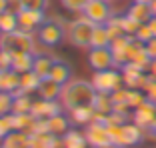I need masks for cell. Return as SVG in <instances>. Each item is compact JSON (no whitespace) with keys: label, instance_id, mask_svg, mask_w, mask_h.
<instances>
[{"label":"cell","instance_id":"cell-1","mask_svg":"<svg viewBox=\"0 0 156 148\" xmlns=\"http://www.w3.org/2000/svg\"><path fill=\"white\" fill-rule=\"evenodd\" d=\"M94 98H96V88L92 86V82L82 78L70 80L62 86V92H60V104L64 110H74V108L80 106H92L94 104Z\"/></svg>","mask_w":156,"mask_h":148},{"label":"cell","instance_id":"cell-2","mask_svg":"<svg viewBox=\"0 0 156 148\" xmlns=\"http://www.w3.org/2000/svg\"><path fill=\"white\" fill-rule=\"evenodd\" d=\"M0 50H6L10 54H34L36 52V34L20 30V28L10 34H0Z\"/></svg>","mask_w":156,"mask_h":148},{"label":"cell","instance_id":"cell-3","mask_svg":"<svg viewBox=\"0 0 156 148\" xmlns=\"http://www.w3.org/2000/svg\"><path fill=\"white\" fill-rule=\"evenodd\" d=\"M94 28L96 24L88 20L86 16H78L76 20H70L68 28H66V38H68L70 44L78 48H90V42H92V34H94Z\"/></svg>","mask_w":156,"mask_h":148},{"label":"cell","instance_id":"cell-4","mask_svg":"<svg viewBox=\"0 0 156 148\" xmlns=\"http://www.w3.org/2000/svg\"><path fill=\"white\" fill-rule=\"evenodd\" d=\"M108 132H110V138L114 146L120 148H128V146H136L144 140V128H140L134 122H126L122 126H108Z\"/></svg>","mask_w":156,"mask_h":148},{"label":"cell","instance_id":"cell-5","mask_svg":"<svg viewBox=\"0 0 156 148\" xmlns=\"http://www.w3.org/2000/svg\"><path fill=\"white\" fill-rule=\"evenodd\" d=\"M66 24L64 18L60 16H50L46 18V22L38 28V40L44 44V46H56L62 42V38H66Z\"/></svg>","mask_w":156,"mask_h":148},{"label":"cell","instance_id":"cell-6","mask_svg":"<svg viewBox=\"0 0 156 148\" xmlns=\"http://www.w3.org/2000/svg\"><path fill=\"white\" fill-rule=\"evenodd\" d=\"M92 86L96 88V92H106V94H112L114 90L124 86V80H122V72L118 70H98L94 72L92 76Z\"/></svg>","mask_w":156,"mask_h":148},{"label":"cell","instance_id":"cell-7","mask_svg":"<svg viewBox=\"0 0 156 148\" xmlns=\"http://www.w3.org/2000/svg\"><path fill=\"white\" fill-rule=\"evenodd\" d=\"M84 136H86L88 146L92 148H112V138L110 132H108V126L104 122H90L84 130Z\"/></svg>","mask_w":156,"mask_h":148},{"label":"cell","instance_id":"cell-8","mask_svg":"<svg viewBox=\"0 0 156 148\" xmlns=\"http://www.w3.org/2000/svg\"><path fill=\"white\" fill-rule=\"evenodd\" d=\"M122 72V80H124V86L126 88H136V90H144L148 86V82L152 80L150 74H146L142 68H138L136 64L128 62L120 68Z\"/></svg>","mask_w":156,"mask_h":148},{"label":"cell","instance_id":"cell-9","mask_svg":"<svg viewBox=\"0 0 156 148\" xmlns=\"http://www.w3.org/2000/svg\"><path fill=\"white\" fill-rule=\"evenodd\" d=\"M82 14L88 20H92L94 24H106L114 16V14H112V6H110L108 0H90V2L84 6Z\"/></svg>","mask_w":156,"mask_h":148},{"label":"cell","instance_id":"cell-10","mask_svg":"<svg viewBox=\"0 0 156 148\" xmlns=\"http://www.w3.org/2000/svg\"><path fill=\"white\" fill-rule=\"evenodd\" d=\"M88 64L92 66V70H110L116 68L114 64V54H112L110 46L106 48H90V54H88Z\"/></svg>","mask_w":156,"mask_h":148},{"label":"cell","instance_id":"cell-11","mask_svg":"<svg viewBox=\"0 0 156 148\" xmlns=\"http://www.w3.org/2000/svg\"><path fill=\"white\" fill-rule=\"evenodd\" d=\"M44 22H46L44 10L22 8V12L18 14V28H20V30H26V32H34V30H38Z\"/></svg>","mask_w":156,"mask_h":148},{"label":"cell","instance_id":"cell-12","mask_svg":"<svg viewBox=\"0 0 156 148\" xmlns=\"http://www.w3.org/2000/svg\"><path fill=\"white\" fill-rule=\"evenodd\" d=\"M132 122L138 124L140 128H150L152 124L156 122V104L150 100H146L144 104H140L138 108H134L132 112Z\"/></svg>","mask_w":156,"mask_h":148},{"label":"cell","instance_id":"cell-13","mask_svg":"<svg viewBox=\"0 0 156 148\" xmlns=\"http://www.w3.org/2000/svg\"><path fill=\"white\" fill-rule=\"evenodd\" d=\"M62 110H64V108H62V104H60V102H56V100H44V98H40V100H34L30 114H32L34 118H52L54 114H60Z\"/></svg>","mask_w":156,"mask_h":148},{"label":"cell","instance_id":"cell-14","mask_svg":"<svg viewBox=\"0 0 156 148\" xmlns=\"http://www.w3.org/2000/svg\"><path fill=\"white\" fill-rule=\"evenodd\" d=\"M0 148H30V134L22 130H12L2 138Z\"/></svg>","mask_w":156,"mask_h":148},{"label":"cell","instance_id":"cell-15","mask_svg":"<svg viewBox=\"0 0 156 148\" xmlns=\"http://www.w3.org/2000/svg\"><path fill=\"white\" fill-rule=\"evenodd\" d=\"M38 96L44 100H60V92H62V84L54 82L52 78H42L40 86H38Z\"/></svg>","mask_w":156,"mask_h":148},{"label":"cell","instance_id":"cell-16","mask_svg":"<svg viewBox=\"0 0 156 148\" xmlns=\"http://www.w3.org/2000/svg\"><path fill=\"white\" fill-rule=\"evenodd\" d=\"M0 90L16 94L20 90V74L14 70H0Z\"/></svg>","mask_w":156,"mask_h":148},{"label":"cell","instance_id":"cell-17","mask_svg":"<svg viewBox=\"0 0 156 148\" xmlns=\"http://www.w3.org/2000/svg\"><path fill=\"white\" fill-rule=\"evenodd\" d=\"M30 146L32 148H58V146H62V138L52 134V132L30 134Z\"/></svg>","mask_w":156,"mask_h":148},{"label":"cell","instance_id":"cell-18","mask_svg":"<svg viewBox=\"0 0 156 148\" xmlns=\"http://www.w3.org/2000/svg\"><path fill=\"white\" fill-rule=\"evenodd\" d=\"M70 76H72L70 64H66V62H62V60L56 58L54 64H52V70H50V76H48V78H52L54 82H58V84L64 86L66 82H70Z\"/></svg>","mask_w":156,"mask_h":148},{"label":"cell","instance_id":"cell-19","mask_svg":"<svg viewBox=\"0 0 156 148\" xmlns=\"http://www.w3.org/2000/svg\"><path fill=\"white\" fill-rule=\"evenodd\" d=\"M40 80L42 78L34 72V70L20 74V90L16 94H32V92H36L38 86H40Z\"/></svg>","mask_w":156,"mask_h":148},{"label":"cell","instance_id":"cell-20","mask_svg":"<svg viewBox=\"0 0 156 148\" xmlns=\"http://www.w3.org/2000/svg\"><path fill=\"white\" fill-rule=\"evenodd\" d=\"M94 114H96L94 106H80V108L70 110V120L78 126H88L94 120Z\"/></svg>","mask_w":156,"mask_h":148},{"label":"cell","instance_id":"cell-21","mask_svg":"<svg viewBox=\"0 0 156 148\" xmlns=\"http://www.w3.org/2000/svg\"><path fill=\"white\" fill-rule=\"evenodd\" d=\"M126 14H128L132 20L140 22V24H146L148 20L154 16V14H152L150 4H140V2H134V4L128 8V12H126Z\"/></svg>","mask_w":156,"mask_h":148},{"label":"cell","instance_id":"cell-22","mask_svg":"<svg viewBox=\"0 0 156 148\" xmlns=\"http://www.w3.org/2000/svg\"><path fill=\"white\" fill-rule=\"evenodd\" d=\"M46 122H48V132H52V134H56V136H62L68 132V126H70V122H68V118L66 116H62V112L60 114H54L52 118H46Z\"/></svg>","mask_w":156,"mask_h":148},{"label":"cell","instance_id":"cell-23","mask_svg":"<svg viewBox=\"0 0 156 148\" xmlns=\"http://www.w3.org/2000/svg\"><path fill=\"white\" fill-rule=\"evenodd\" d=\"M56 58L48 54H40V56H34V72L40 76V78H48L50 76V70H52V64H54Z\"/></svg>","mask_w":156,"mask_h":148},{"label":"cell","instance_id":"cell-24","mask_svg":"<svg viewBox=\"0 0 156 148\" xmlns=\"http://www.w3.org/2000/svg\"><path fill=\"white\" fill-rule=\"evenodd\" d=\"M34 68V54H12V70L18 74L30 72Z\"/></svg>","mask_w":156,"mask_h":148},{"label":"cell","instance_id":"cell-25","mask_svg":"<svg viewBox=\"0 0 156 148\" xmlns=\"http://www.w3.org/2000/svg\"><path fill=\"white\" fill-rule=\"evenodd\" d=\"M62 146L64 148H86V136L84 132H78V130H68L64 136H62Z\"/></svg>","mask_w":156,"mask_h":148},{"label":"cell","instance_id":"cell-26","mask_svg":"<svg viewBox=\"0 0 156 148\" xmlns=\"http://www.w3.org/2000/svg\"><path fill=\"white\" fill-rule=\"evenodd\" d=\"M34 118L30 112L28 114H14L10 112V124H12V130H22V132H30V126L34 124Z\"/></svg>","mask_w":156,"mask_h":148},{"label":"cell","instance_id":"cell-27","mask_svg":"<svg viewBox=\"0 0 156 148\" xmlns=\"http://www.w3.org/2000/svg\"><path fill=\"white\" fill-rule=\"evenodd\" d=\"M110 36H108V30H106V24H96L94 28V34H92V42L90 48H106L110 46Z\"/></svg>","mask_w":156,"mask_h":148},{"label":"cell","instance_id":"cell-28","mask_svg":"<svg viewBox=\"0 0 156 148\" xmlns=\"http://www.w3.org/2000/svg\"><path fill=\"white\" fill-rule=\"evenodd\" d=\"M94 110L98 114H110L114 110V102H112V96L106 92H96V98H94Z\"/></svg>","mask_w":156,"mask_h":148},{"label":"cell","instance_id":"cell-29","mask_svg":"<svg viewBox=\"0 0 156 148\" xmlns=\"http://www.w3.org/2000/svg\"><path fill=\"white\" fill-rule=\"evenodd\" d=\"M34 100L30 98V94H14V102H12V112L14 114H28L32 110Z\"/></svg>","mask_w":156,"mask_h":148},{"label":"cell","instance_id":"cell-30","mask_svg":"<svg viewBox=\"0 0 156 148\" xmlns=\"http://www.w3.org/2000/svg\"><path fill=\"white\" fill-rule=\"evenodd\" d=\"M18 30V14L2 12L0 14V34H10Z\"/></svg>","mask_w":156,"mask_h":148},{"label":"cell","instance_id":"cell-31","mask_svg":"<svg viewBox=\"0 0 156 148\" xmlns=\"http://www.w3.org/2000/svg\"><path fill=\"white\" fill-rule=\"evenodd\" d=\"M148 100L146 92L144 90H136V88H128V94H126V102H128V106L132 108H138L140 104H144V102Z\"/></svg>","mask_w":156,"mask_h":148},{"label":"cell","instance_id":"cell-32","mask_svg":"<svg viewBox=\"0 0 156 148\" xmlns=\"http://www.w3.org/2000/svg\"><path fill=\"white\" fill-rule=\"evenodd\" d=\"M12 102H14V94L0 90V116H6L12 112Z\"/></svg>","mask_w":156,"mask_h":148},{"label":"cell","instance_id":"cell-33","mask_svg":"<svg viewBox=\"0 0 156 148\" xmlns=\"http://www.w3.org/2000/svg\"><path fill=\"white\" fill-rule=\"evenodd\" d=\"M120 24H122L124 32L128 34V36H134V34H136V30L140 28V22L132 20V18L128 16V14H124V16H120Z\"/></svg>","mask_w":156,"mask_h":148},{"label":"cell","instance_id":"cell-34","mask_svg":"<svg viewBox=\"0 0 156 148\" xmlns=\"http://www.w3.org/2000/svg\"><path fill=\"white\" fill-rule=\"evenodd\" d=\"M130 116L126 114H120V112H114L112 110L110 114H106V126H122L126 124V120H128Z\"/></svg>","mask_w":156,"mask_h":148},{"label":"cell","instance_id":"cell-35","mask_svg":"<svg viewBox=\"0 0 156 148\" xmlns=\"http://www.w3.org/2000/svg\"><path fill=\"white\" fill-rule=\"evenodd\" d=\"M62 2V6H64L66 10H72V12H82L84 6L90 2V0H60Z\"/></svg>","mask_w":156,"mask_h":148},{"label":"cell","instance_id":"cell-36","mask_svg":"<svg viewBox=\"0 0 156 148\" xmlns=\"http://www.w3.org/2000/svg\"><path fill=\"white\" fill-rule=\"evenodd\" d=\"M134 36H136L140 42H144V44H146L150 38H154V34H152V30H150V26H148V24H140V28L136 30V34H134Z\"/></svg>","mask_w":156,"mask_h":148},{"label":"cell","instance_id":"cell-37","mask_svg":"<svg viewBox=\"0 0 156 148\" xmlns=\"http://www.w3.org/2000/svg\"><path fill=\"white\" fill-rule=\"evenodd\" d=\"M22 6L30 10H46L48 8V0H22Z\"/></svg>","mask_w":156,"mask_h":148},{"label":"cell","instance_id":"cell-38","mask_svg":"<svg viewBox=\"0 0 156 148\" xmlns=\"http://www.w3.org/2000/svg\"><path fill=\"white\" fill-rule=\"evenodd\" d=\"M8 132H12V124H10V114L0 116V140L4 138Z\"/></svg>","mask_w":156,"mask_h":148},{"label":"cell","instance_id":"cell-39","mask_svg":"<svg viewBox=\"0 0 156 148\" xmlns=\"http://www.w3.org/2000/svg\"><path fill=\"white\" fill-rule=\"evenodd\" d=\"M0 70H12V54L0 50Z\"/></svg>","mask_w":156,"mask_h":148},{"label":"cell","instance_id":"cell-40","mask_svg":"<svg viewBox=\"0 0 156 148\" xmlns=\"http://www.w3.org/2000/svg\"><path fill=\"white\" fill-rule=\"evenodd\" d=\"M22 0H6V12H12V14H20L22 12Z\"/></svg>","mask_w":156,"mask_h":148},{"label":"cell","instance_id":"cell-41","mask_svg":"<svg viewBox=\"0 0 156 148\" xmlns=\"http://www.w3.org/2000/svg\"><path fill=\"white\" fill-rule=\"evenodd\" d=\"M144 92H146L148 100H150V102H154V104H156V80H154V78H152L150 82H148V86L144 88Z\"/></svg>","mask_w":156,"mask_h":148},{"label":"cell","instance_id":"cell-42","mask_svg":"<svg viewBox=\"0 0 156 148\" xmlns=\"http://www.w3.org/2000/svg\"><path fill=\"white\" fill-rule=\"evenodd\" d=\"M146 46V52H148V56H150L152 60H156V36L154 38H150V40L144 44Z\"/></svg>","mask_w":156,"mask_h":148},{"label":"cell","instance_id":"cell-43","mask_svg":"<svg viewBox=\"0 0 156 148\" xmlns=\"http://www.w3.org/2000/svg\"><path fill=\"white\" fill-rule=\"evenodd\" d=\"M148 74H150L152 78L156 80V60H152V62H150V66H148Z\"/></svg>","mask_w":156,"mask_h":148},{"label":"cell","instance_id":"cell-44","mask_svg":"<svg viewBox=\"0 0 156 148\" xmlns=\"http://www.w3.org/2000/svg\"><path fill=\"white\" fill-rule=\"evenodd\" d=\"M6 12V0H0V14Z\"/></svg>","mask_w":156,"mask_h":148},{"label":"cell","instance_id":"cell-45","mask_svg":"<svg viewBox=\"0 0 156 148\" xmlns=\"http://www.w3.org/2000/svg\"><path fill=\"white\" fill-rule=\"evenodd\" d=\"M150 8H152V14L156 16V0H152V4H150Z\"/></svg>","mask_w":156,"mask_h":148},{"label":"cell","instance_id":"cell-46","mask_svg":"<svg viewBox=\"0 0 156 148\" xmlns=\"http://www.w3.org/2000/svg\"><path fill=\"white\" fill-rule=\"evenodd\" d=\"M134 2H140V4H152V0H134Z\"/></svg>","mask_w":156,"mask_h":148},{"label":"cell","instance_id":"cell-47","mask_svg":"<svg viewBox=\"0 0 156 148\" xmlns=\"http://www.w3.org/2000/svg\"><path fill=\"white\" fill-rule=\"evenodd\" d=\"M112 148H120V146H112Z\"/></svg>","mask_w":156,"mask_h":148},{"label":"cell","instance_id":"cell-48","mask_svg":"<svg viewBox=\"0 0 156 148\" xmlns=\"http://www.w3.org/2000/svg\"><path fill=\"white\" fill-rule=\"evenodd\" d=\"M108 2H114V0H108Z\"/></svg>","mask_w":156,"mask_h":148},{"label":"cell","instance_id":"cell-49","mask_svg":"<svg viewBox=\"0 0 156 148\" xmlns=\"http://www.w3.org/2000/svg\"><path fill=\"white\" fill-rule=\"evenodd\" d=\"M58 148H64V146H58Z\"/></svg>","mask_w":156,"mask_h":148},{"label":"cell","instance_id":"cell-50","mask_svg":"<svg viewBox=\"0 0 156 148\" xmlns=\"http://www.w3.org/2000/svg\"><path fill=\"white\" fill-rule=\"evenodd\" d=\"M30 148H32V146H30Z\"/></svg>","mask_w":156,"mask_h":148}]
</instances>
